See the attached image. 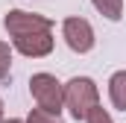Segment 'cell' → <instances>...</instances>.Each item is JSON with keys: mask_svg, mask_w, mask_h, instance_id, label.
<instances>
[{"mask_svg": "<svg viewBox=\"0 0 126 123\" xmlns=\"http://www.w3.org/2000/svg\"><path fill=\"white\" fill-rule=\"evenodd\" d=\"M64 106L67 111L76 117V120H85L88 111L100 106V94H97V85L94 79L88 76H73L67 85H64Z\"/></svg>", "mask_w": 126, "mask_h": 123, "instance_id": "obj_1", "label": "cell"}, {"mask_svg": "<svg viewBox=\"0 0 126 123\" xmlns=\"http://www.w3.org/2000/svg\"><path fill=\"white\" fill-rule=\"evenodd\" d=\"M30 91L35 97V103L41 106V108H47V111H62L64 106V85L53 76V73H35L30 79Z\"/></svg>", "mask_w": 126, "mask_h": 123, "instance_id": "obj_2", "label": "cell"}, {"mask_svg": "<svg viewBox=\"0 0 126 123\" xmlns=\"http://www.w3.org/2000/svg\"><path fill=\"white\" fill-rule=\"evenodd\" d=\"M3 27L9 35H27V32H53V21L35 12H24V9H12L3 18Z\"/></svg>", "mask_w": 126, "mask_h": 123, "instance_id": "obj_3", "label": "cell"}, {"mask_svg": "<svg viewBox=\"0 0 126 123\" xmlns=\"http://www.w3.org/2000/svg\"><path fill=\"white\" fill-rule=\"evenodd\" d=\"M62 32H64V41L73 53H88L94 47V30L85 18H67L62 24Z\"/></svg>", "mask_w": 126, "mask_h": 123, "instance_id": "obj_4", "label": "cell"}, {"mask_svg": "<svg viewBox=\"0 0 126 123\" xmlns=\"http://www.w3.org/2000/svg\"><path fill=\"white\" fill-rule=\"evenodd\" d=\"M15 50L30 56V59H41L53 53V32H27V35H12Z\"/></svg>", "mask_w": 126, "mask_h": 123, "instance_id": "obj_5", "label": "cell"}, {"mask_svg": "<svg viewBox=\"0 0 126 123\" xmlns=\"http://www.w3.org/2000/svg\"><path fill=\"white\" fill-rule=\"evenodd\" d=\"M109 97H111V106L126 111V70H117L111 79H109Z\"/></svg>", "mask_w": 126, "mask_h": 123, "instance_id": "obj_6", "label": "cell"}, {"mask_svg": "<svg viewBox=\"0 0 126 123\" xmlns=\"http://www.w3.org/2000/svg\"><path fill=\"white\" fill-rule=\"evenodd\" d=\"M94 3V9L103 15V18H109V21H120L123 18V0H91Z\"/></svg>", "mask_w": 126, "mask_h": 123, "instance_id": "obj_7", "label": "cell"}, {"mask_svg": "<svg viewBox=\"0 0 126 123\" xmlns=\"http://www.w3.org/2000/svg\"><path fill=\"white\" fill-rule=\"evenodd\" d=\"M27 123H62V117L56 114V111H47V108H32L30 117H27Z\"/></svg>", "mask_w": 126, "mask_h": 123, "instance_id": "obj_8", "label": "cell"}, {"mask_svg": "<svg viewBox=\"0 0 126 123\" xmlns=\"http://www.w3.org/2000/svg\"><path fill=\"white\" fill-rule=\"evenodd\" d=\"M9 67H12V50H9V44L0 41V79L9 76Z\"/></svg>", "mask_w": 126, "mask_h": 123, "instance_id": "obj_9", "label": "cell"}, {"mask_svg": "<svg viewBox=\"0 0 126 123\" xmlns=\"http://www.w3.org/2000/svg\"><path fill=\"white\" fill-rule=\"evenodd\" d=\"M85 123H114V120H111V114H109V111H106L103 106H94V108L88 111Z\"/></svg>", "mask_w": 126, "mask_h": 123, "instance_id": "obj_10", "label": "cell"}, {"mask_svg": "<svg viewBox=\"0 0 126 123\" xmlns=\"http://www.w3.org/2000/svg\"><path fill=\"white\" fill-rule=\"evenodd\" d=\"M0 123H3V103H0Z\"/></svg>", "mask_w": 126, "mask_h": 123, "instance_id": "obj_11", "label": "cell"}, {"mask_svg": "<svg viewBox=\"0 0 126 123\" xmlns=\"http://www.w3.org/2000/svg\"><path fill=\"white\" fill-rule=\"evenodd\" d=\"M9 123H27V120H18V117H15V120H9Z\"/></svg>", "mask_w": 126, "mask_h": 123, "instance_id": "obj_12", "label": "cell"}]
</instances>
